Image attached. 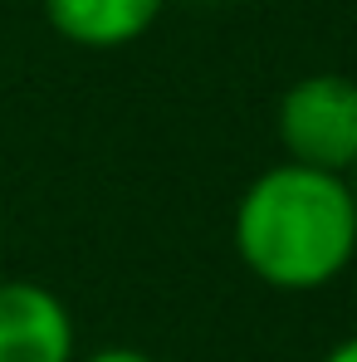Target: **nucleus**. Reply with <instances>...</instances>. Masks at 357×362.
I'll return each mask as SVG.
<instances>
[{
  "label": "nucleus",
  "mask_w": 357,
  "mask_h": 362,
  "mask_svg": "<svg viewBox=\"0 0 357 362\" xmlns=\"http://www.w3.org/2000/svg\"><path fill=\"white\" fill-rule=\"evenodd\" d=\"M230 245L240 264L279 294L328 289L357 259V206L348 177L294 162L259 172L235 201Z\"/></svg>",
  "instance_id": "1"
},
{
  "label": "nucleus",
  "mask_w": 357,
  "mask_h": 362,
  "mask_svg": "<svg viewBox=\"0 0 357 362\" xmlns=\"http://www.w3.org/2000/svg\"><path fill=\"white\" fill-rule=\"evenodd\" d=\"M274 132L284 162L348 177L357 162V78L348 74H303L279 93Z\"/></svg>",
  "instance_id": "2"
},
{
  "label": "nucleus",
  "mask_w": 357,
  "mask_h": 362,
  "mask_svg": "<svg viewBox=\"0 0 357 362\" xmlns=\"http://www.w3.org/2000/svg\"><path fill=\"white\" fill-rule=\"evenodd\" d=\"M69 303L40 279H0V362H74Z\"/></svg>",
  "instance_id": "3"
},
{
  "label": "nucleus",
  "mask_w": 357,
  "mask_h": 362,
  "mask_svg": "<svg viewBox=\"0 0 357 362\" xmlns=\"http://www.w3.org/2000/svg\"><path fill=\"white\" fill-rule=\"evenodd\" d=\"M49 30L78 49L137 45L167 10V0H40Z\"/></svg>",
  "instance_id": "4"
},
{
  "label": "nucleus",
  "mask_w": 357,
  "mask_h": 362,
  "mask_svg": "<svg viewBox=\"0 0 357 362\" xmlns=\"http://www.w3.org/2000/svg\"><path fill=\"white\" fill-rule=\"evenodd\" d=\"M74 362H157L152 353H142V348H127V343H113V348H93V353H83V358Z\"/></svg>",
  "instance_id": "5"
},
{
  "label": "nucleus",
  "mask_w": 357,
  "mask_h": 362,
  "mask_svg": "<svg viewBox=\"0 0 357 362\" xmlns=\"http://www.w3.org/2000/svg\"><path fill=\"white\" fill-rule=\"evenodd\" d=\"M323 362H357V333L343 338V343H333V348L323 353Z\"/></svg>",
  "instance_id": "6"
},
{
  "label": "nucleus",
  "mask_w": 357,
  "mask_h": 362,
  "mask_svg": "<svg viewBox=\"0 0 357 362\" xmlns=\"http://www.w3.org/2000/svg\"><path fill=\"white\" fill-rule=\"evenodd\" d=\"M348 191H353V206H357V162H353V172H348Z\"/></svg>",
  "instance_id": "7"
}]
</instances>
